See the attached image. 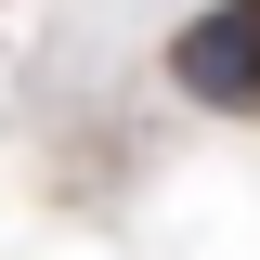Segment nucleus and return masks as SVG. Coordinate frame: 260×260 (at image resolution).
<instances>
[{
  "label": "nucleus",
  "mask_w": 260,
  "mask_h": 260,
  "mask_svg": "<svg viewBox=\"0 0 260 260\" xmlns=\"http://www.w3.org/2000/svg\"><path fill=\"white\" fill-rule=\"evenodd\" d=\"M169 78L221 117H260V0H208L182 39H169Z\"/></svg>",
  "instance_id": "obj_1"
}]
</instances>
